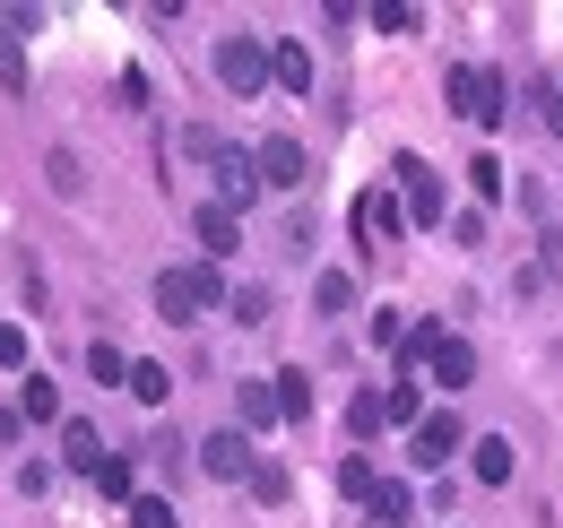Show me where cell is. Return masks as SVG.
I'll list each match as a JSON object with an SVG mask.
<instances>
[{
	"instance_id": "obj_1",
	"label": "cell",
	"mask_w": 563,
	"mask_h": 528,
	"mask_svg": "<svg viewBox=\"0 0 563 528\" xmlns=\"http://www.w3.org/2000/svg\"><path fill=\"white\" fill-rule=\"evenodd\" d=\"M234 295H225V277H217V261H183L156 277V321H209V312H225Z\"/></svg>"
},
{
	"instance_id": "obj_2",
	"label": "cell",
	"mask_w": 563,
	"mask_h": 528,
	"mask_svg": "<svg viewBox=\"0 0 563 528\" xmlns=\"http://www.w3.org/2000/svg\"><path fill=\"white\" fill-rule=\"evenodd\" d=\"M408 364H417L433 391H468V382H477V346H468V338H451L442 321H417V338H408Z\"/></svg>"
},
{
	"instance_id": "obj_3",
	"label": "cell",
	"mask_w": 563,
	"mask_h": 528,
	"mask_svg": "<svg viewBox=\"0 0 563 528\" xmlns=\"http://www.w3.org/2000/svg\"><path fill=\"white\" fill-rule=\"evenodd\" d=\"M442 105H451L460 122L494 131V122H503V78H494L486 62H451V69H442Z\"/></svg>"
},
{
	"instance_id": "obj_4",
	"label": "cell",
	"mask_w": 563,
	"mask_h": 528,
	"mask_svg": "<svg viewBox=\"0 0 563 528\" xmlns=\"http://www.w3.org/2000/svg\"><path fill=\"white\" fill-rule=\"evenodd\" d=\"M390 183L408 199V226H417V234H442V226H451V191H442V174H433L424 156H390Z\"/></svg>"
},
{
	"instance_id": "obj_5",
	"label": "cell",
	"mask_w": 563,
	"mask_h": 528,
	"mask_svg": "<svg viewBox=\"0 0 563 528\" xmlns=\"http://www.w3.org/2000/svg\"><path fill=\"white\" fill-rule=\"evenodd\" d=\"M269 78H278V62H269V44H261V35H225V44H217V87H225V96H243V105H252Z\"/></svg>"
},
{
	"instance_id": "obj_6",
	"label": "cell",
	"mask_w": 563,
	"mask_h": 528,
	"mask_svg": "<svg viewBox=\"0 0 563 528\" xmlns=\"http://www.w3.org/2000/svg\"><path fill=\"white\" fill-rule=\"evenodd\" d=\"M347 226H355V243H364V252H382V243H399V234H408V199L373 183V191H355Z\"/></svg>"
},
{
	"instance_id": "obj_7",
	"label": "cell",
	"mask_w": 563,
	"mask_h": 528,
	"mask_svg": "<svg viewBox=\"0 0 563 528\" xmlns=\"http://www.w3.org/2000/svg\"><path fill=\"white\" fill-rule=\"evenodd\" d=\"M460 451H468V433H460V416H451V407H433L417 433H408V460H417V468H451Z\"/></svg>"
},
{
	"instance_id": "obj_8",
	"label": "cell",
	"mask_w": 563,
	"mask_h": 528,
	"mask_svg": "<svg viewBox=\"0 0 563 528\" xmlns=\"http://www.w3.org/2000/svg\"><path fill=\"white\" fill-rule=\"evenodd\" d=\"M209 165H217V208H252V199L269 191L261 183V156H243V147H217Z\"/></svg>"
},
{
	"instance_id": "obj_9",
	"label": "cell",
	"mask_w": 563,
	"mask_h": 528,
	"mask_svg": "<svg viewBox=\"0 0 563 528\" xmlns=\"http://www.w3.org/2000/svg\"><path fill=\"white\" fill-rule=\"evenodd\" d=\"M252 156H261V183H269V191H303V183H312V156H303L286 131H269Z\"/></svg>"
},
{
	"instance_id": "obj_10",
	"label": "cell",
	"mask_w": 563,
	"mask_h": 528,
	"mask_svg": "<svg viewBox=\"0 0 563 528\" xmlns=\"http://www.w3.org/2000/svg\"><path fill=\"white\" fill-rule=\"evenodd\" d=\"M200 468H209L217 485H252V442H243V425H225V433H209V442H200Z\"/></svg>"
},
{
	"instance_id": "obj_11",
	"label": "cell",
	"mask_w": 563,
	"mask_h": 528,
	"mask_svg": "<svg viewBox=\"0 0 563 528\" xmlns=\"http://www.w3.org/2000/svg\"><path fill=\"white\" fill-rule=\"evenodd\" d=\"M511 468H520L511 433H477V442H468V476H477V485H511Z\"/></svg>"
},
{
	"instance_id": "obj_12",
	"label": "cell",
	"mask_w": 563,
	"mask_h": 528,
	"mask_svg": "<svg viewBox=\"0 0 563 528\" xmlns=\"http://www.w3.org/2000/svg\"><path fill=\"white\" fill-rule=\"evenodd\" d=\"M191 226H200V252H209V261H234V252H243V217H234V208H217V199H209Z\"/></svg>"
},
{
	"instance_id": "obj_13",
	"label": "cell",
	"mask_w": 563,
	"mask_h": 528,
	"mask_svg": "<svg viewBox=\"0 0 563 528\" xmlns=\"http://www.w3.org/2000/svg\"><path fill=\"white\" fill-rule=\"evenodd\" d=\"M62 460H70L78 476H104V460H113V451H104V433H96L87 416H70V425H62Z\"/></svg>"
},
{
	"instance_id": "obj_14",
	"label": "cell",
	"mask_w": 563,
	"mask_h": 528,
	"mask_svg": "<svg viewBox=\"0 0 563 528\" xmlns=\"http://www.w3.org/2000/svg\"><path fill=\"white\" fill-rule=\"evenodd\" d=\"M269 62H278V87H286V96H312V44L278 35V44H269Z\"/></svg>"
},
{
	"instance_id": "obj_15",
	"label": "cell",
	"mask_w": 563,
	"mask_h": 528,
	"mask_svg": "<svg viewBox=\"0 0 563 528\" xmlns=\"http://www.w3.org/2000/svg\"><path fill=\"white\" fill-rule=\"evenodd\" d=\"M364 520H373V528H408V520H417V494H408L399 476H382V494L364 503Z\"/></svg>"
},
{
	"instance_id": "obj_16",
	"label": "cell",
	"mask_w": 563,
	"mask_h": 528,
	"mask_svg": "<svg viewBox=\"0 0 563 528\" xmlns=\"http://www.w3.org/2000/svg\"><path fill=\"white\" fill-rule=\"evenodd\" d=\"M18 416H26V425H53V416H62V391H53L44 373H26V382H18ZM62 425H70V416H62Z\"/></svg>"
},
{
	"instance_id": "obj_17",
	"label": "cell",
	"mask_w": 563,
	"mask_h": 528,
	"mask_svg": "<svg viewBox=\"0 0 563 528\" xmlns=\"http://www.w3.org/2000/svg\"><path fill=\"white\" fill-rule=\"evenodd\" d=\"M234 416H243V425H286L278 382H243V391H234Z\"/></svg>"
},
{
	"instance_id": "obj_18",
	"label": "cell",
	"mask_w": 563,
	"mask_h": 528,
	"mask_svg": "<svg viewBox=\"0 0 563 528\" xmlns=\"http://www.w3.org/2000/svg\"><path fill=\"white\" fill-rule=\"evenodd\" d=\"M382 407H390V433H417L424 416H433V407H424V391H417V382H390V391H382Z\"/></svg>"
},
{
	"instance_id": "obj_19",
	"label": "cell",
	"mask_w": 563,
	"mask_h": 528,
	"mask_svg": "<svg viewBox=\"0 0 563 528\" xmlns=\"http://www.w3.org/2000/svg\"><path fill=\"white\" fill-rule=\"evenodd\" d=\"M96 494H104V503H140V468H131V451H113V460H104Z\"/></svg>"
},
{
	"instance_id": "obj_20",
	"label": "cell",
	"mask_w": 563,
	"mask_h": 528,
	"mask_svg": "<svg viewBox=\"0 0 563 528\" xmlns=\"http://www.w3.org/2000/svg\"><path fill=\"white\" fill-rule=\"evenodd\" d=\"M347 433H355V442H382V433H390V407H382V391H364V398L347 407Z\"/></svg>"
},
{
	"instance_id": "obj_21",
	"label": "cell",
	"mask_w": 563,
	"mask_h": 528,
	"mask_svg": "<svg viewBox=\"0 0 563 528\" xmlns=\"http://www.w3.org/2000/svg\"><path fill=\"white\" fill-rule=\"evenodd\" d=\"M339 494H347V503H373V494H382V476H373V460H364V451H347V460H339Z\"/></svg>"
},
{
	"instance_id": "obj_22",
	"label": "cell",
	"mask_w": 563,
	"mask_h": 528,
	"mask_svg": "<svg viewBox=\"0 0 563 528\" xmlns=\"http://www.w3.org/2000/svg\"><path fill=\"white\" fill-rule=\"evenodd\" d=\"M278 382V407H286V425H303L312 416V373H269Z\"/></svg>"
},
{
	"instance_id": "obj_23",
	"label": "cell",
	"mask_w": 563,
	"mask_h": 528,
	"mask_svg": "<svg viewBox=\"0 0 563 528\" xmlns=\"http://www.w3.org/2000/svg\"><path fill=\"white\" fill-rule=\"evenodd\" d=\"M87 373H96V382H122V391H131V355H122L113 338H96V346H87Z\"/></svg>"
},
{
	"instance_id": "obj_24",
	"label": "cell",
	"mask_w": 563,
	"mask_h": 528,
	"mask_svg": "<svg viewBox=\"0 0 563 528\" xmlns=\"http://www.w3.org/2000/svg\"><path fill=\"white\" fill-rule=\"evenodd\" d=\"M131 398H140V407H165V398H174V373H165V364H131Z\"/></svg>"
},
{
	"instance_id": "obj_25",
	"label": "cell",
	"mask_w": 563,
	"mask_h": 528,
	"mask_svg": "<svg viewBox=\"0 0 563 528\" xmlns=\"http://www.w3.org/2000/svg\"><path fill=\"white\" fill-rule=\"evenodd\" d=\"M312 304H321V312H347V304H355V277H347V268H321V277H312Z\"/></svg>"
},
{
	"instance_id": "obj_26",
	"label": "cell",
	"mask_w": 563,
	"mask_h": 528,
	"mask_svg": "<svg viewBox=\"0 0 563 528\" xmlns=\"http://www.w3.org/2000/svg\"><path fill=\"white\" fill-rule=\"evenodd\" d=\"M460 174H468V191H477V199H503V183H511V174H503V156H468Z\"/></svg>"
},
{
	"instance_id": "obj_27",
	"label": "cell",
	"mask_w": 563,
	"mask_h": 528,
	"mask_svg": "<svg viewBox=\"0 0 563 528\" xmlns=\"http://www.w3.org/2000/svg\"><path fill=\"white\" fill-rule=\"evenodd\" d=\"M225 312H234L243 330H261V321H269V286H234V304H225Z\"/></svg>"
},
{
	"instance_id": "obj_28",
	"label": "cell",
	"mask_w": 563,
	"mask_h": 528,
	"mask_svg": "<svg viewBox=\"0 0 563 528\" xmlns=\"http://www.w3.org/2000/svg\"><path fill=\"white\" fill-rule=\"evenodd\" d=\"M131 528H183V512H174L165 494H140V503H131Z\"/></svg>"
},
{
	"instance_id": "obj_29",
	"label": "cell",
	"mask_w": 563,
	"mask_h": 528,
	"mask_svg": "<svg viewBox=\"0 0 563 528\" xmlns=\"http://www.w3.org/2000/svg\"><path fill=\"white\" fill-rule=\"evenodd\" d=\"M373 26H382V35H408V26H417V0H382Z\"/></svg>"
},
{
	"instance_id": "obj_30",
	"label": "cell",
	"mask_w": 563,
	"mask_h": 528,
	"mask_svg": "<svg viewBox=\"0 0 563 528\" xmlns=\"http://www.w3.org/2000/svg\"><path fill=\"white\" fill-rule=\"evenodd\" d=\"M451 243L477 252V243H486V208H460V217H451Z\"/></svg>"
},
{
	"instance_id": "obj_31",
	"label": "cell",
	"mask_w": 563,
	"mask_h": 528,
	"mask_svg": "<svg viewBox=\"0 0 563 528\" xmlns=\"http://www.w3.org/2000/svg\"><path fill=\"white\" fill-rule=\"evenodd\" d=\"M0 87L26 96V62H18V35H0Z\"/></svg>"
},
{
	"instance_id": "obj_32",
	"label": "cell",
	"mask_w": 563,
	"mask_h": 528,
	"mask_svg": "<svg viewBox=\"0 0 563 528\" xmlns=\"http://www.w3.org/2000/svg\"><path fill=\"white\" fill-rule=\"evenodd\" d=\"M0 373H26V330L18 321H0Z\"/></svg>"
},
{
	"instance_id": "obj_33",
	"label": "cell",
	"mask_w": 563,
	"mask_h": 528,
	"mask_svg": "<svg viewBox=\"0 0 563 528\" xmlns=\"http://www.w3.org/2000/svg\"><path fill=\"white\" fill-rule=\"evenodd\" d=\"M408 338H417V330H408V321H399V312H390V304H382V312H373V346H408Z\"/></svg>"
},
{
	"instance_id": "obj_34",
	"label": "cell",
	"mask_w": 563,
	"mask_h": 528,
	"mask_svg": "<svg viewBox=\"0 0 563 528\" xmlns=\"http://www.w3.org/2000/svg\"><path fill=\"white\" fill-rule=\"evenodd\" d=\"M252 494H261V503H278V494H286V468L261 460V468H252Z\"/></svg>"
},
{
	"instance_id": "obj_35",
	"label": "cell",
	"mask_w": 563,
	"mask_h": 528,
	"mask_svg": "<svg viewBox=\"0 0 563 528\" xmlns=\"http://www.w3.org/2000/svg\"><path fill=\"white\" fill-rule=\"evenodd\" d=\"M547 131H555V147H563V69L547 78Z\"/></svg>"
},
{
	"instance_id": "obj_36",
	"label": "cell",
	"mask_w": 563,
	"mask_h": 528,
	"mask_svg": "<svg viewBox=\"0 0 563 528\" xmlns=\"http://www.w3.org/2000/svg\"><path fill=\"white\" fill-rule=\"evenodd\" d=\"M18 425H26V416H18V407H0V442H18Z\"/></svg>"
}]
</instances>
